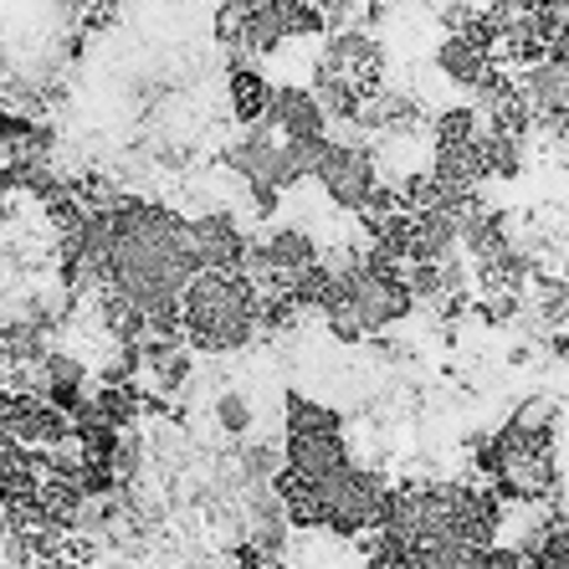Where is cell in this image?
<instances>
[{
  "instance_id": "1",
  "label": "cell",
  "mask_w": 569,
  "mask_h": 569,
  "mask_svg": "<svg viewBox=\"0 0 569 569\" xmlns=\"http://www.w3.org/2000/svg\"><path fill=\"white\" fill-rule=\"evenodd\" d=\"M262 329V288L247 267H200L180 292V339L200 355H237Z\"/></svg>"
},
{
  "instance_id": "2",
  "label": "cell",
  "mask_w": 569,
  "mask_h": 569,
  "mask_svg": "<svg viewBox=\"0 0 569 569\" xmlns=\"http://www.w3.org/2000/svg\"><path fill=\"white\" fill-rule=\"evenodd\" d=\"M313 180L339 211L359 216L380 190V159H375L370 144H345V139L329 133V144H323V154L313 164Z\"/></svg>"
},
{
  "instance_id": "3",
  "label": "cell",
  "mask_w": 569,
  "mask_h": 569,
  "mask_svg": "<svg viewBox=\"0 0 569 569\" xmlns=\"http://www.w3.org/2000/svg\"><path fill=\"white\" fill-rule=\"evenodd\" d=\"M262 119L278 129V139H323L329 133V119H323L318 98L308 88H298V82L272 88V103H267Z\"/></svg>"
},
{
  "instance_id": "4",
  "label": "cell",
  "mask_w": 569,
  "mask_h": 569,
  "mask_svg": "<svg viewBox=\"0 0 569 569\" xmlns=\"http://www.w3.org/2000/svg\"><path fill=\"white\" fill-rule=\"evenodd\" d=\"M355 462V451H349L345 431L339 437H288L282 441V472L303 477V482H318V477L339 472V467Z\"/></svg>"
},
{
  "instance_id": "5",
  "label": "cell",
  "mask_w": 569,
  "mask_h": 569,
  "mask_svg": "<svg viewBox=\"0 0 569 569\" xmlns=\"http://www.w3.org/2000/svg\"><path fill=\"white\" fill-rule=\"evenodd\" d=\"M282 431H288V437H339V431H345V416L333 411V406H323V400L292 390V396L282 400Z\"/></svg>"
},
{
  "instance_id": "6",
  "label": "cell",
  "mask_w": 569,
  "mask_h": 569,
  "mask_svg": "<svg viewBox=\"0 0 569 569\" xmlns=\"http://www.w3.org/2000/svg\"><path fill=\"white\" fill-rule=\"evenodd\" d=\"M226 93H231V113H237V123H257L267 113V103H272V82H267V72L257 62H241V67H231Z\"/></svg>"
},
{
  "instance_id": "7",
  "label": "cell",
  "mask_w": 569,
  "mask_h": 569,
  "mask_svg": "<svg viewBox=\"0 0 569 569\" xmlns=\"http://www.w3.org/2000/svg\"><path fill=\"white\" fill-rule=\"evenodd\" d=\"M529 569H569V518L549 513L539 549L529 555Z\"/></svg>"
},
{
  "instance_id": "8",
  "label": "cell",
  "mask_w": 569,
  "mask_h": 569,
  "mask_svg": "<svg viewBox=\"0 0 569 569\" xmlns=\"http://www.w3.org/2000/svg\"><path fill=\"white\" fill-rule=\"evenodd\" d=\"M252 421H257V411L247 396H237V390H221V396H216V426H221L226 437H247Z\"/></svg>"
}]
</instances>
